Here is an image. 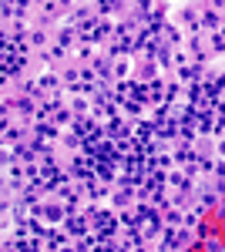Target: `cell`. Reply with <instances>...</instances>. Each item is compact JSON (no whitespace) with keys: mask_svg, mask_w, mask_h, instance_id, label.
Listing matches in <instances>:
<instances>
[{"mask_svg":"<svg viewBox=\"0 0 225 252\" xmlns=\"http://www.w3.org/2000/svg\"><path fill=\"white\" fill-rule=\"evenodd\" d=\"M219 152H222V155H225V141H219Z\"/></svg>","mask_w":225,"mask_h":252,"instance_id":"6da1fadb","label":"cell"}]
</instances>
